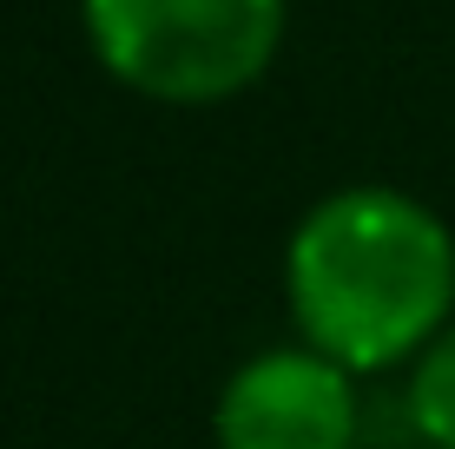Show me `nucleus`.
<instances>
[{
  "mask_svg": "<svg viewBox=\"0 0 455 449\" xmlns=\"http://www.w3.org/2000/svg\"><path fill=\"white\" fill-rule=\"evenodd\" d=\"M284 291L310 350L343 370H383L449 331L455 238L396 185H343L297 219Z\"/></svg>",
  "mask_w": 455,
  "mask_h": 449,
  "instance_id": "obj_1",
  "label": "nucleus"
},
{
  "mask_svg": "<svg viewBox=\"0 0 455 449\" xmlns=\"http://www.w3.org/2000/svg\"><path fill=\"white\" fill-rule=\"evenodd\" d=\"M86 40L132 92L205 106L277 53L284 0H80Z\"/></svg>",
  "mask_w": 455,
  "mask_h": 449,
  "instance_id": "obj_2",
  "label": "nucleus"
},
{
  "mask_svg": "<svg viewBox=\"0 0 455 449\" xmlns=\"http://www.w3.org/2000/svg\"><path fill=\"white\" fill-rule=\"evenodd\" d=\"M356 423L350 370L310 344L258 350L225 377L212 410L218 449H350Z\"/></svg>",
  "mask_w": 455,
  "mask_h": 449,
  "instance_id": "obj_3",
  "label": "nucleus"
},
{
  "mask_svg": "<svg viewBox=\"0 0 455 449\" xmlns=\"http://www.w3.org/2000/svg\"><path fill=\"white\" fill-rule=\"evenodd\" d=\"M403 404H410V423H416L422 443L455 449V324L416 357V370H410V397H403Z\"/></svg>",
  "mask_w": 455,
  "mask_h": 449,
  "instance_id": "obj_4",
  "label": "nucleus"
}]
</instances>
